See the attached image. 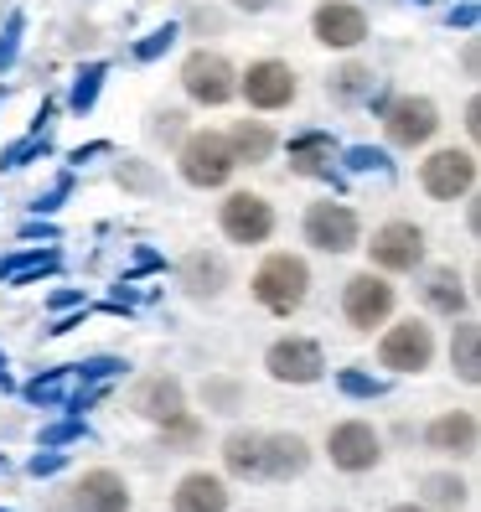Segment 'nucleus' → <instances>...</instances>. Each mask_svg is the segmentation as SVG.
<instances>
[{
	"label": "nucleus",
	"mask_w": 481,
	"mask_h": 512,
	"mask_svg": "<svg viewBox=\"0 0 481 512\" xmlns=\"http://www.w3.org/2000/svg\"><path fill=\"white\" fill-rule=\"evenodd\" d=\"M254 300L269 311V316H295L300 306H306V295H311V264L300 259V254H269L259 269H254V280H249Z\"/></svg>",
	"instance_id": "f257e3e1"
},
{
	"label": "nucleus",
	"mask_w": 481,
	"mask_h": 512,
	"mask_svg": "<svg viewBox=\"0 0 481 512\" xmlns=\"http://www.w3.org/2000/svg\"><path fill=\"white\" fill-rule=\"evenodd\" d=\"M176 171H182L187 187L213 192V187H228L233 182L238 161H233L223 130H187L182 145H176Z\"/></svg>",
	"instance_id": "f03ea898"
},
{
	"label": "nucleus",
	"mask_w": 481,
	"mask_h": 512,
	"mask_svg": "<svg viewBox=\"0 0 481 512\" xmlns=\"http://www.w3.org/2000/svg\"><path fill=\"white\" fill-rule=\"evenodd\" d=\"M182 94L192 99V104H202V109H223V104H233L238 99V68L228 63L223 52H213V47H197V52H187L182 57Z\"/></svg>",
	"instance_id": "7ed1b4c3"
},
{
	"label": "nucleus",
	"mask_w": 481,
	"mask_h": 512,
	"mask_svg": "<svg viewBox=\"0 0 481 512\" xmlns=\"http://www.w3.org/2000/svg\"><path fill=\"white\" fill-rule=\"evenodd\" d=\"M430 363H435V326L425 316H404L394 326H383L378 368H388L394 378H409V373H425Z\"/></svg>",
	"instance_id": "20e7f679"
},
{
	"label": "nucleus",
	"mask_w": 481,
	"mask_h": 512,
	"mask_svg": "<svg viewBox=\"0 0 481 512\" xmlns=\"http://www.w3.org/2000/svg\"><path fill=\"white\" fill-rule=\"evenodd\" d=\"M394 306H399V290L388 285V275H378V269H357V275L342 285V321L352 331H363V337L378 331V326H388Z\"/></svg>",
	"instance_id": "39448f33"
},
{
	"label": "nucleus",
	"mask_w": 481,
	"mask_h": 512,
	"mask_svg": "<svg viewBox=\"0 0 481 512\" xmlns=\"http://www.w3.org/2000/svg\"><path fill=\"white\" fill-rule=\"evenodd\" d=\"M476 150L471 145H445V150H430L425 161H419V187H425L435 202H461L476 192Z\"/></svg>",
	"instance_id": "423d86ee"
},
{
	"label": "nucleus",
	"mask_w": 481,
	"mask_h": 512,
	"mask_svg": "<svg viewBox=\"0 0 481 512\" xmlns=\"http://www.w3.org/2000/svg\"><path fill=\"white\" fill-rule=\"evenodd\" d=\"M383 135L388 145H399V150H419V145H430L440 135V104L425 99V94H399V99H388L383 104Z\"/></svg>",
	"instance_id": "0eeeda50"
},
{
	"label": "nucleus",
	"mask_w": 481,
	"mask_h": 512,
	"mask_svg": "<svg viewBox=\"0 0 481 512\" xmlns=\"http://www.w3.org/2000/svg\"><path fill=\"white\" fill-rule=\"evenodd\" d=\"M300 233H306V244L316 254H352L357 244H363V223H357V213L347 202H332V197H321V202L306 207Z\"/></svg>",
	"instance_id": "6e6552de"
},
{
	"label": "nucleus",
	"mask_w": 481,
	"mask_h": 512,
	"mask_svg": "<svg viewBox=\"0 0 481 512\" xmlns=\"http://www.w3.org/2000/svg\"><path fill=\"white\" fill-rule=\"evenodd\" d=\"M300 94V78L290 63H280V57H259V63H249L244 73H238V99H244L249 109L259 114H280L290 109Z\"/></svg>",
	"instance_id": "1a4fd4ad"
},
{
	"label": "nucleus",
	"mask_w": 481,
	"mask_h": 512,
	"mask_svg": "<svg viewBox=\"0 0 481 512\" xmlns=\"http://www.w3.org/2000/svg\"><path fill=\"white\" fill-rule=\"evenodd\" d=\"M218 228L228 244L238 249H259L275 238V207H269V197L259 192H228L223 207H218Z\"/></svg>",
	"instance_id": "9d476101"
},
{
	"label": "nucleus",
	"mask_w": 481,
	"mask_h": 512,
	"mask_svg": "<svg viewBox=\"0 0 481 512\" xmlns=\"http://www.w3.org/2000/svg\"><path fill=\"white\" fill-rule=\"evenodd\" d=\"M368 259H373L378 275H414V269H425V228L409 223V218L373 228Z\"/></svg>",
	"instance_id": "9b49d317"
},
{
	"label": "nucleus",
	"mask_w": 481,
	"mask_h": 512,
	"mask_svg": "<svg viewBox=\"0 0 481 512\" xmlns=\"http://www.w3.org/2000/svg\"><path fill=\"white\" fill-rule=\"evenodd\" d=\"M264 373L290 388H311L326 378V352L316 337H275L264 347Z\"/></svg>",
	"instance_id": "f8f14e48"
},
{
	"label": "nucleus",
	"mask_w": 481,
	"mask_h": 512,
	"mask_svg": "<svg viewBox=\"0 0 481 512\" xmlns=\"http://www.w3.org/2000/svg\"><path fill=\"white\" fill-rule=\"evenodd\" d=\"M326 456H332L337 471L363 476L383 466V435L368 425V419H342V425L326 430Z\"/></svg>",
	"instance_id": "ddd939ff"
},
{
	"label": "nucleus",
	"mask_w": 481,
	"mask_h": 512,
	"mask_svg": "<svg viewBox=\"0 0 481 512\" xmlns=\"http://www.w3.org/2000/svg\"><path fill=\"white\" fill-rule=\"evenodd\" d=\"M311 37L321 47H337V52H352L368 42V11L352 6V0H321L311 11Z\"/></svg>",
	"instance_id": "4468645a"
},
{
	"label": "nucleus",
	"mask_w": 481,
	"mask_h": 512,
	"mask_svg": "<svg viewBox=\"0 0 481 512\" xmlns=\"http://www.w3.org/2000/svg\"><path fill=\"white\" fill-rule=\"evenodd\" d=\"M476 440H481L476 409H445V414H435L425 425V445L435 450V456H450V461H471Z\"/></svg>",
	"instance_id": "2eb2a0df"
},
{
	"label": "nucleus",
	"mask_w": 481,
	"mask_h": 512,
	"mask_svg": "<svg viewBox=\"0 0 481 512\" xmlns=\"http://www.w3.org/2000/svg\"><path fill=\"white\" fill-rule=\"evenodd\" d=\"M306 466H311L306 435H295V430L259 435V481H295V476H306Z\"/></svg>",
	"instance_id": "dca6fc26"
},
{
	"label": "nucleus",
	"mask_w": 481,
	"mask_h": 512,
	"mask_svg": "<svg viewBox=\"0 0 481 512\" xmlns=\"http://www.w3.org/2000/svg\"><path fill=\"white\" fill-rule=\"evenodd\" d=\"M419 300L435 311V316H466L471 311V285L456 264H430V269H419Z\"/></svg>",
	"instance_id": "f3484780"
},
{
	"label": "nucleus",
	"mask_w": 481,
	"mask_h": 512,
	"mask_svg": "<svg viewBox=\"0 0 481 512\" xmlns=\"http://www.w3.org/2000/svg\"><path fill=\"white\" fill-rule=\"evenodd\" d=\"M337 140L332 130H300L290 140V176H311V182H337L342 187V176H337Z\"/></svg>",
	"instance_id": "a211bd4d"
},
{
	"label": "nucleus",
	"mask_w": 481,
	"mask_h": 512,
	"mask_svg": "<svg viewBox=\"0 0 481 512\" xmlns=\"http://www.w3.org/2000/svg\"><path fill=\"white\" fill-rule=\"evenodd\" d=\"M73 512H130V481L109 466L83 471L73 481Z\"/></svg>",
	"instance_id": "6ab92c4d"
},
{
	"label": "nucleus",
	"mask_w": 481,
	"mask_h": 512,
	"mask_svg": "<svg viewBox=\"0 0 481 512\" xmlns=\"http://www.w3.org/2000/svg\"><path fill=\"white\" fill-rule=\"evenodd\" d=\"M130 404H135V414L140 419H150V425H166V419H176V414H187V383L176 378V373H156V378H145L135 394H130Z\"/></svg>",
	"instance_id": "aec40b11"
},
{
	"label": "nucleus",
	"mask_w": 481,
	"mask_h": 512,
	"mask_svg": "<svg viewBox=\"0 0 481 512\" xmlns=\"http://www.w3.org/2000/svg\"><path fill=\"white\" fill-rule=\"evenodd\" d=\"M228 259L213 254V249H192L182 264H176V285H182L192 300H218L228 290Z\"/></svg>",
	"instance_id": "412c9836"
},
{
	"label": "nucleus",
	"mask_w": 481,
	"mask_h": 512,
	"mask_svg": "<svg viewBox=\"0 0 481 512\" xmlns=\"http://www.w3.org/2000/svg\"><path fill=\"white\" fill-rule=\"evenodd\" d=\"M171 512H228V481L218 471H187L171 492Z\"/></svg>",
	"instance_id": "4be33fe9"
},
{
	"label": "nucleus",
	"mask_w": 481,
	"mask_h": 512,
	"mask_svg": "<svg viewBox=\"0 0 481 512\" xmlns=\"http://www.w3.org/2000/svg\"><path fill=\"white\" fill-rule=\"evenodd\" d=\"M228 150H233V161L238 166H264L269 156L280 150V135L264 125V119H233V125L223 130Z\"/></svg>",
	"instance_id": "5701e85b"
},
{
	"label": "nucleus",
	"mask_w": 481,
	"mask_h": 512,
	"mask_svg": "<svg viewBox=\"0 0 481 512\" xmlns=\"http://www.w3.org/2000/svg\"><path fill=\"white\" fill-rule=\"evenodd\" d=\"M450 368L461 383H481V326L471 316H456V337H450Z\"/></svg>",
	"instance_id": "b1692460"
},
{
	"label": "nucleus",
	"mask_w": 481,
	"mask_h": 512,
	"mask_svg": "<svg viewBox=\"0 0 481 512\" xmlns=\"http://www.w3.org/2000/svg\"><path fill=\"white\" fill-rule=\"evenodd\" d=\"M378 88V73L368 68V63H342L332 78H326V94H332L337 104H368V94Z\"/></svg>",
	"instance_id": "393cba45"
},
{
	"label": "nucleus",
	"mask_w": 481,
	"mask_h": 512,
	"mask_svg": "<svg viewBox=\"0 0 481 512\" xmlns=\"http://www.w3.org/2000/svg\"><path fill=\"white\" fill-rule=\"evenodd\" d=\"M259 435L264 430H233V435H223V471L228 476H259Z\"/></svg>",
	"instance_id": "a878e982"
},
{
	"label": "nucleus",
	"mask_w": 481,
	"mask_h": 512,
	"mask_svg": "<svg viewBox=\"0 0 481 512\" xmlns=\"http://www.w3.org/2000/svg\"><path fill=\"white\" fill-rule=\"evenodd\" d=\"M57 264H63V254H57V249L11 254V259H0V280H6V285H26V280H37V275H52Z\"/></svg>",
	"instance_id": "bb28decb"
},
{
	"label": "nucleus",
	"mask_w": 481,
	"mask_h": 512,
	"mask_svg": "<svg viewBox=\"0 0 481 512\" xmlns=\"http://www.w3.org/2000/svg\"><path fill=\"white\" fill-rule=\"evenodd\" d=\"M419 492H425V502L440 507V512H461L471 502V487L461 476H450V471H430L425 481H419Z\"/></svg>",
	"instance_id": "cd10ccee"
},
{
	"label": "nucleus",
	"mask_w": 481,
	"mask_h": 512,
	"mask_svg": "<svg viewBox=\"0 0 481 512\" xmlns=\"http://www.w3.org/2000/svg\"><path fill=\"white\" fill-rule=\"evenodd\" d=\"M78 383V368H57V373H47V378H32L26 383V399L32 404H68V388Z\"/></svg>",
	"instance_id": "c85d7f7f"
},
{
	"label": "nucleus",
	"mask_w": 481,
	"mask_h": 512,
	"mask_svg": "<svg viewBox=\"0 0 481 512\" xmlns=\"http://www.w3.org/2000/svg\"><path fill=\"white\" fill-rule=\"evenodd\" d=\"M114 182L125 187V192L156 197V192H161V171H156V166H145V161H130V156H125V161L114 166Z\"/></svg>",
	"instance_id": "c756f323"
},
{
	"label": "nucleus",
	"mask_w": 481,
	"mask_h": 512,
	"mask_svg": "<svg viewBox=\"0 0 481 512\" xmlns=\"http://www.w3.org/2000/svg\"><path fill=\"white\" fill-rule=\"evenodd\" d=\"M104 73H109L104 63H88V68H83V73L73 78V94H68V109H73V114H88V109L99 104V88H104Z\"/></svg>",
	"instance_id": "7c9ffc66"
},
{
	"label": "nucleus",
	"mask_w": 481,
	"mask_h": 512,
	"mask_svg": "<svg viewBox=\"0 0 481 512\" xmlns=\"http://www.w3.org/2000/svg\"><path fill=\"white\" fill-rule=\"evenodd\" d=\"M202 404L213 414H238L244 409V388H238L233 378H202Z\"/></svg>",
	"instance_id": "2f4dec72"
},
{
	"label": "nucleus",
	"mask_w": 481,
	"mask_h": 512,
	"mask_svg": "<svg viewBox=\"0 0 481 512\" xmlns=\"http://www.w3.org/2000/svg\"><path fill=\"white\" fill-rule=\"evenodd\" d=\"M161 440H166V450H197V445H202V419H197L192 409L176 414V419H166Z\"/></svg>",
	"instance_id": "473e14b6"
},
{
	"label": "nucleus",
	"mask_w": 481,
	"mask_h": 512,
	"mask_svg": "<svg viewBox=\"0 0 481 512\" xmlns=\"http://www.w3.org/2000/svg\"><path fill=\"white\" fill-rule=\"evenodd\" d=\"M337 156H342V166H347V171H357V176H363V171H378V176L394 171L388 150H378V145H347V150H337Z\"/></svg>",
	"instance_id": "72a5a7b5"
},
{
	"label": "nucleus",
	"mask_w": 481,
	"mask_h": 512,
	"mask_svg": "<svg viewBox=\"0 0 481 512\" xmlns=\"http://www.w3.org/2000/svg\"><path fill=\"white\" fill-rule=\"evenodd\" d=\"M337 388H342L347 399H383L388 394V378H373L363 368H342L337 373Z\"/></svg>",
	"instance_id": "f704fd0d"
},
{
	"label": "nucleus",
	"mask_w": 481,
	"mask_h": 512,
	"mask_svg": "<svg viewBox=\"0 0 481 512\" xmlns=\"http://www.w3.org/2000/svg\"><path fill=\"white\" fill-rule=\"evenodd\" d=\"M187 135V109H156L150 114V140L156 145H182Z\"/></svg>",
	"instance_id": "c9c22d12"
},
{
	"label": "nucleus",
	"mask_w": 481,
	"mask_h": 512,
	"mask_svg": "<svg viewBox=\"0 0 481 512\" xmlns=\"http://www.w3.org/2000/svg\"><path fill=\"white\" fill-rule=\"evenodd\" d=\"M176 37H182V32H176V26H156V32H145L130 52H135V63H156V57H166L171 47H176Z\"/></svg>",
	"instance_id": "e433bc0d"
},
{
	"label": "nucleus",
	"mask_w": 481,
	"mask_h": 512,
	"mask_svg": "<svg viewBox=\"0 0 481 512\" xmlns=\"http://www.w3.org/2000/svg\"><path fill=\"white\" fill-rule=\"evenodd\" d=\"M42 150H47V140H42V135H26V140H16V145L0 150V171H16V166H26V161H37Z\"/></svg>",
	"instance_id": "4c0bfd02"
},
{
	"label": "nucleus",
	"mask_w": 481,
	"mask_h": 512,
	"mask_svg": "<svg viewBox=\"0 0 481 512\" xmlns=\"http://www.w3.org/2000/svg\"><path fill=\"white\" fill-rule=\"evenodd\" d=\"M63 466H68V456H63V450H57V445H42L37 456H32V466H26V471H32V476H57Z\"/></svg>",
	"instance_id": "58836bf2"
},
{
	"label": "nucleus",
	"mask_w": 481,
	"mask_h": 512,
	"mask_svg": "<svg viewBox=\"0 0 481 512\" xmlns=\"http://www.w3.org/2000/svg\"><path fill=\"white\" fill-rule=\"evenodd\" d=\"M68 440H88V425H83V419H63V425L42 430V445H68Z\"/></svg>",
	"instance_id": "ea45409f"
},
{
	"label": "nucleus",
	"mask_w": 481,
	"mask_h": 512,
	"mask_svg": "<svg viewBox=\"0 0 481 512\" xmlns=\"http://www.w3.org/2000/svg\"><path fill=\"white\" fill-rule=\"evenodd\" d=\"M16 47H21V16H11L6 32H0V73L16 63Z\"/></svg>",
	"instance_id": "a19ab883"
},
{
	"label": "nucleus",
	"mask_w": 481,
	"mask_h": 512,
	"mask_svg": "<svg viewBox=\"0 0 481 512\" xmlns=\"http://www.w3.org/2000/svg\"><path fill=\"white\" fill-rule=\"evenodd\" d=\"M68 192H73V176H57V187H52V192H42V197L32 202V213H57Z\"/></svg>",
	"instance_id": "79ce46f5"
},
{
	"label": "nucleus",
	"mask_w": 481,
	"mask_h": 512,
	"mask_svg": "<svg viewBox=\"0 0 481 512\" xmlns=\"http://www.w3.org/2000/svg\"><path fill=\"white\" fill-rule=\"evenodd\" d=\"M476 21H481L476 0H466V6H456V11H450V26H461V32H476Z\"/></svg>",
	"instance_id": "37998d69"
},
{
	"label": "nucleus",
	"mask_w": 481,
	"mask_h": 512,
	"mask_svg": "<svg viewBox=\"0 0 481 512\" xmlns=\"http://www.w3.org/2000/svg\"><path fill=\"white\" fill-rule=\"evenodd\" d=\"M461 125H466V140H476V135H481V104H476V99H466V109H461Z\"/></svg>",
	"instance_id": "c03bdc74"
},
{
	"label": "nucleus",
	"mask_w": 481,
	"mask_h": 512,
	"mask_svg": "<svg viewBox=\"0 0 481 512\" xmlns=\"http://www.w3.org/2000/svg\"><path fill=\"white\" fill-rule=\"evenodd\" d=\"M461 68H466V78H476V73H481V42H476V37H471V42H466V52H461Z\"/></svg>",
	"instance_id": "a18cd8bd"
},
{
	"label": "nucleus",
	"mask_w": 481,
	"mask_h": 512,
	"mask_svg": "<svg viewBox=\"0 0 481 512\" xmlns=\"http://www.w3.org/2000/svg\"><path fill=\"white\" fill-rule=\"evenodd\" d=\"M68 306H83V290H57L52 295V311H68Z\"/></svg>",
	"instance_id": "49530a36"
},
{
	"label": "nucleus",
	"mask_w": 481,
	"mask_h": 512,
	"mask_svg": "<svg viewBox=\"0 0 481 512\" xmlns=\"http://www.w3.org/2000/svg\"><path fill=\"white\" fill-rule=\"evenodd\" d=\"M228 6H233V11H244V16H259V11L275 6V0H228Z\"/></svg>",
	"instance_id": "de8ad7c7"
},
{
	"label": "nucleus",
	"mask_w": 481,
	"mask_h": 512,
	"mask_svg": "<svg viewBox=\"0 0 481 512\" xmlns=\"http://www.w3.org/2000/svg\"><path fill=\"white\" fill-rule=\"evenodd\" d=\"M104 150H109V145H104V140H94V145H78V150H73V161H78V166H83V161H88V156H104Z\"/></svg>",
	"instance_id": "09e8293b"
},
{
	"label": "nucleus",
	"mask_w": 481,
	"mask_h": 512,
	"mask_svg": "<svg viewBox=\"0 0 481 512\" xmlns=\"http://www.w3.org/2000/svg\"><path fill=\"white\" fill-rule=\"evenodd\" d=\"M388 512H430V507H419V502H394Z\"/></svg>",
	"instance_id": "8fccbe9b"
},
{
	"label": "nucleus",
	"mask_w": 481,
	"mask_h": 512,
	"mask_svg": "<svg viewBox=\"0 0 481 512\" xmlns=\"http://www.w3.org/2000/svg\"><path fill=\"white\" fill-rule=\"evenodd\" d=\"M414 6H430V0H414Z\"/></svg>",
	"instance_id": "3c124183"
},
{
	"label": "nucleus",
	"mask_w": 481,
	"mask_h": 512,
	"mask_svg": "<svg viewBox=\"0 0 481 512\" xmlns=\"http://www.w3.org/2000/svg\"><path fill=\"white\" fill-rule=\"evenodd\" d=\"M0 512H6V507H0Z\"/></svg>",
	"instance_id": "603ef678"
}]
</instances>
